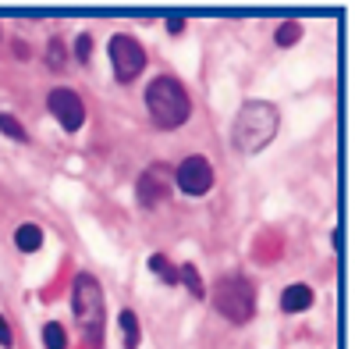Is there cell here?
I'll return each mask as SVG.
<instances>
[{
  "label": "cell",
  "instance_id": "1",
  "mask_svg": "<svg viewBox=\"0 0 355 349\" xmlns=\"http://www.w3.org/2000/svg\"><path fill=\"white\" fill-rule=\"evenodd\" d=\"M277 125H281V114L274 104H266V100H249L242 111H239V118H234L231 125V139H234V150L239 154H259L266 143H270L277 136Z\"/></svg>",
  "mask_w": 355,
  "mask_h": 349
},
{
  "label": "cell",
  "instance_id": "2",
  "mask_svg": "<svg viewBox=\"0 0 355 349\" xmlns=\"http://www.w3.org/2000/svg\"><path fill=\"white\" fill-rule=\"evenodd\" d=\"M71 307H75V321L82 328V339L89 346H100L107 332V303H103V289L93 275H78L71 289Z\"/></svg>",
  "mask_w": 355,
  "mask_h": 349
},
{
  "label": "cell",
  "instance_id": "3",
  "mask_svg": "<svg viewBox=\"0 0 355 349\" xmlns=\"http://www.w3.org/2000/svg\"><path fill=\"white\" fill-rule=\"evenodd\" d=\"M146 107H150V118L160 125V129H178L189 122L192 114V104H189V93L185 86L171 79V75H160L150 82V90H146Z\"/></svg>",
  "mask_w": 355,
  "mask_h": 349
},
{
  "label": "cell",
  "instance_id": "4",
  "mask_svg": "<svg viewBox=\"0 0 355 349\" xmlns=\"http://www.w3.org/2000/svg\"><path fill=\"white\" fill-rule=\"evenodd\" d=\"M214 307L231 325H249L256 314V285L242 275H227L214 285Z\"/></svg>",
  "mask_w": 355,
  "mask_h": 349
},
{
  "label": "cell",
  "instance_id": "5",
  "mask_svg": "<svg viewBox=\"0 0 355 349\" xmlns=\"http://www.w3.org/2000/svg\"><path fill=\"white\" fill-rule=\"evenodd\" d=\"M107 50H110V65H114L117 82H135V79L142 75V68H146V50L139 47V40L117 33V36H110Z\"/></svg>",
  "mask_w": 355,
  "mask_h": 349
},
{
  "label": "cell",
  "instance_id": "6",
  "mask_svg": "<svg viewBox=\"0 0 355 349\" xmlns=\"http://www.w3.org/2000/svg\"><path fill=\"white\" fill-rule=\"evenodd\" d=\"M174 182H178V189L182 193H189V196H202V193H210V186H214V168H210V161L206 157H185L182 164H178V171H174Z\"/></svg>",
  "mask_w": 355,
  "mask_h": 349
},
{
  "label": "cell",
  "instance_id": "7",
  "mask_svg": "<svg viewBox=\"0 0 355 349\" xmlns=\"http://www.w3.org/2000/svg\"><path fill=\"white\" fill-rule=\"evenodd\" d=\"M171 196V168L167 164H150L139 179V203L142 207H157Z\"/></svg>",
  "mask_w": 355,
  "mask_h": 349
},
{
  "label": "cell",
  "instance_id": "8",
  "mask_svg": "<svg viewBox=\"0 0 355 349\" xmlns=\"http://www.w3.org/2000/svg\"><path fill=\"white\" fill-rule=\"evenodd\" d=\"M50 111H53V118L64 125V132H78L82 122H85V107H82L75 90H53L50 93Z\"/></svg>",
  "mask_w": 355,
  "mask_h": 349
},
{
  "label": "cell",
  "instance_id": "9",
  "mask_svg": "<svg viewBox=\"0 0 355 349\" xmlns=\"http://www.w3.org/2000/svg\"><path fill=\"white\" fill-rule=\"evenodd\" d=\"M306 307H313V289L309 285H288L284 293H281V310L284 314H302Z\"/></svg>",
  "mask_w": 355,
  "mask_h": 349
},
{
  "label": "cell",
  "instance_id": "10",
  "mask_svg": "<svg viewBox=\"0 0 355 349\" xmlns=\"http://www.w3.org/2000/svg\"><path fill=\"white\" fill-rule=\"evenodd\" d=\"M15 243H18L21 253H36V250L43 246V232H40L36 225H21V228L15 232Z\"/></svg>",
  "mask_w": 355,
  "mask_h": 349
},
{
  "label": "cell",
  "instance_id": "11",
  "mask_svg": "<svg viewBox=\"0 0 355 349\" xmlns=\"http://www.w3.org/2000/svg\"><path fill=\"white\" fill-rule=\"evenodd\" d=\"M150 271H157V278H160L164 285H178V268L171 264L164 253H153V257H150Z\"/></svg>",
  "mask_w": 355,
  "mask_h": 349
},
{
  "label": "cell",
  "instance_id": "12",
  "mask_svg": "<svg viewBox=\"0 0 355 349\" xmlns=\"http://www.w3.org/2000/svg\"><path fill=\"white\" fill-rule=\"evenodd\" d=\"M121 332H125V349H139V321H135V314L132 310H121Z\"/></svg>",
  "mask_w": 355,
  "mask_h": 349
},
{
  "label": "cell",
  "instance_id": "13",
  "mask_svg": "<svg viewBox=\"0 0 355 349\" xmlns=\"http://www.w3.org/2000/svg\"><path fill=\"white\" fill-rule=\"evenodd\" d=\"M43 346H46V349H68V332L57 325V321H50V325L43 328Z\"/></svg>",
  "mask_w": 355,
  "mask_h": 349
},
{
  "label": "cell",
  "instance_id": "14",
  "mask_svg": "<svg viewBox=\"0 0 355 349\" xmlns=\"http://www.w3.org/2000/svg\"><path fill=\"white\" fill-rule=\"evenodd\" d=\"M178 282H185V285H189V293H192L196 300L206 293V289H202V278H199V271H196L192 264H182V268H178Z\"/></svg>",
  "mask_w": 355,
  "mask_h": 349
},
{
  "label": "cell",
  "instance_id": "15",
  "mask_svg": "<svg viewBox=\"0 0 355 349\" xmlns=\"http://www.w3.org/2000/svg\"><path fill=\"white\" fill-rule=\"evenodd\" d=\"M274 40H277V47H295V43L302 40V25L295 22V18H291V22H284V25L277 29V36H274Z\"/></svg>",
  "mask_w": 355,
  "mask_h": 349
},
{
  "label": "cell",
  "instance_id": "16",
  "mask_svg": "<svg viewBox=\"0 0 355 349\" xmlns=\"http://www.w3.org/2000/svg\"><path fill=\"white\" fill-rule=\"evenodd\" d=\"M0 132H4L8 139H15V143H25L28 139V132L18 125V118H11V114H0Z\"/></svg>",
  "mask_w": 355,
  "mask_h": 349
},
{
  "label": "cell",
  "instance_id": "17",
  "mask_svg": "<svg viewBox=\"0 0 355 349\" xmlns=\"http://www.w3.org/2000/svg\"><path fill=\"white\" fill-rule=\"evenodd\" d=\"M75 57H78V61H89V57H93V40H89L85 33L75 40Z\"/></svg>",
  "mask_w": 355,
  "mask_h": 349
},
{
  "label": "cell",
  "instance_id": "18",
  "mask_svg": "<svg viewBox=\"0 0 355 349\" xmlns=\"http://www.w3.org/2000/svg\"><path fill=\"white\" fill-rule=\"evenodd\" d=\"M50 65H53V68L64 65V50H61V43H57V40L50 43Z\"/></svg>",
  "mask_w": 355,
  "mask_h": 349
},
{
  "label": "cell",
  "instance_id": "19",
  "mask_svg": "<svg viewBox=\"0 0 355 349\" xmlns=\"http://www.w3.org/2000/svg\"><path fill=\"white\" fill-rule=\"evenodd\" d=\"M0 346H4V349H8V346H15V335H11V325L4 321V317H0Z\"/></svg>",
  "mask_w": 355,
  "mask_h": 349
},
{
  "label": "cell",
  "instance_id": "20",
  "mask_svg": "<svg viewBox=\"0 0 355 349\" xmlns=\"http://www.w3.org/2000/svg\"><path fill=\"white\" fill-rule=\"evenodd\" d=\"M182 29H185V18H167V33H182Z\"/></svg>",
  "mask_w": 355,
  "mask_h": 349
}]
</instances>
